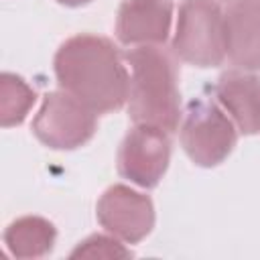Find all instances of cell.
I'll use <instances>...</instances> for the list:
<instances>
[{"mask_svg": "<svg viewBox=\"0 0 260 260\" xmlns=\"http://www.w3.org/2000/svg\"><path fill=\"white\" fill-rule=\"evenodd\" d=\"M126 61L130 65L128 112L132 122L175 132L183 116L175 57L158 45H142L130 49Z\"/></svg>", "mask_w": 260, "mask_h": 260, "instance_id": "2", "label": "cell"}, {"mask_svg": "<svg viewBox=\"0 0 260 260\" xmlns=\"http://www.w3.org/2000/svg\"><path fill=\"white\" fill-rule=\"evenodd\" d=\"M55 225L39 215H24L14 219L4 232V244L16 258H41L55 246Z\"/></svg>", "mask_w": 260, "mask_h": 260, "instance_id": "11", "label": "cell"}, {"mask_svg": "<svg viewBox=\"0 0 260 260\" xmlns=\"http://www.w3.org/2000/svg\"><path fill=\"white\" fill-rule=\"evenodd\" d=\"M173 55L195 67H217L225 59L223 12L215 0H183L177 14Z\"/></svg>", "mask_w": 260, "mask_h": 260, "instance_id": "3", "label": "cell"}, {"mask_svg": "<svg viewBox=\"0 0 260 260\" xmlns=\"http://www.w3.org/2000/svg\"><path fill=\"white\" fill-rule=\"evenodd\" d=\"M215 98L244 134L260 132V77L244 69L219 75Z\"/></svg>", "mask_w": 260, "mask_h": 260, "instance_id": "10", "label": "cell"}, {"mask_svg": "<svg viewBox=\"0 0 260 260\" xmlns=\"http://www.w3.org/2000/svg\"><path fill=\"white\" fill-rule=\"evenodd\" d=\"M95 112L67 91L45 95L35 120V136L53 150H73L83 146L95 132Z\"/></svg>", "mask_w": 260, "mask_h": 260, "instance_id": "5", "label": "cell"}, {"mask_svg": "<svg viewBox=\"0 0 260 260\" xmlns=\"http://www.w3.org/2000/svg\"><path fill=\"white\" fill-rule=\"evenodd\" d=\"M238 140L234 120L207 100H193L181 124V146L199 167H217Z\"/></svg>", "mask_w": 260, "mask_h": 260, "instance_id": "4", "label": "cell"}, {"mask_svg": "<svg viewBox=\"0 0 260 260\" xmlns=\"http://www.w3.org/2000/svg\"><path fill=\"white\" fill-rule=\"evenodd\" d=\"M55 77L63 91L95 114L120 110L130 77L116 45L100 35H73L55 53Z\"/></svg>", "mask_w": 260, "mask_h": 260, "instance_id": "1", "label": "cell"}, {"mask_svg": "<svg viewBox=\"0 0 260 260\" xmlns=\"http://www.w3.org/2000/svg\"><path fill=\"white\" fill-rule=\"evenodd\" d=\"M171 158L169 132L158 126L134 124L118 150V173L138 187H156Z\"/></svg>", "mask_w": 260, "mask_h": 260, "instance_id": "6", "label": "cell"}, {"mask_svg": "<svg viewBox=\"0 0 260 260\" xmlns=\"http://www.w3.org/2000/svg\"><path fill=\"white\" fill-rule=\"evenodd\" d=\"M37 100L35 89L14 73L0 75V124L4 128L20 124Z\"/></svg>", "mask_w": 260, "mask_h": 260, "instance_id": "12", "label": "cell"}, {"mask_svg": "<svg viewBox=\"0 0 260 260\" xmlns=\"http://www.w3.org/2000/svg\"><path fill=\"white\" fill-rule=\"evenodd\" d=\"M225 57L236 69H260V0H232L223 12Z\"/></svg>", "mask_w": 260, "mask_h": 260, "instance_id": "9", "label": "cell"}, {"mask_svg": "<svg viewBox=\"0 0 260 260\" xmlns=\"http://www.w3.org/2000/svg\"><path fill=\"white\" fill-rule=\"evenodd\" d=\"M95 215L100 225L126 244L144 240L154 225V207L150 197L126 187L112 185L98 201Z\"/></svg>", "mask_w": 260, "mask_h": 260, "instance_id": "7", "label": "cell"}, {"mask_svg": "<svg viewBox=\"0 0 260 260\" xmlns=\"http://www.w3.org/2000/svg\"><path fill=\"white\" fill-rule=\"evenodd\" d=\"M132 252L122 244L120 238L104 236V234H93L79 242L75 250L71 252V258H106V260H116V258H130Z\"/></svg>", "mask_w": 260, "mask_h": 260, "instance_id": "13", "label": "cell"}, {"mask_svg": "<svg viewBox=\"0 0 260 260\" xmlns=\"http://www.w3.org/2000/svg\"><path fill=\"white\" fill-rule=\"evenodd\" d=\"M173 0H126L118 8L116 37L124 45H162L169 39Z\"/></svg>", "mask_w": 260, "mask_h": 260, "instance_id": "8", "label": "cell"}, {"mask_svg": "<svg viewBox=\"0 0 260 260\" xmlns=\"http://www.w3.org/2000/svg\"><path fill=\"white\" fill-rule=\"evenodd\" d=\"M57 2L65 6H83V4H89L91 0H57Z\"/></svg>", "mask_w": 260, "mask_h": 260, "instance_id": "14", "label": "cell"}]
</instances>
